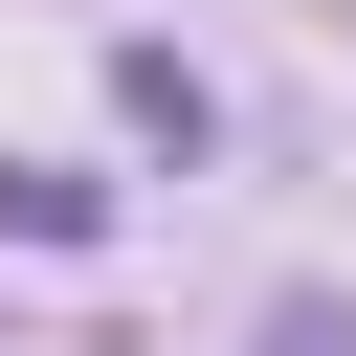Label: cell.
<instances>
[{
	"label": "cell",
	"mask_w": 356,
	"mask_h": 356,
	"mask_svg": "<svg viewBox=\"0 0 356 356\" xmlns=\"http://www.w3.org/2000/svg\"><path fill=\"white\" fill-rule=\"evenodd\" d=\"M111 111H134V156H200V134H222V89H200L178 44H111Z\"/></svg>",
	"instance_id": "cell-1"
},
{
	"label": "cell",
	"mask_w": 356,
	"mask_h": 356,
	"mask_svg": "<svg viewBox=\"0 0 356 356\" xmlns=\"http://www.w3.org/2000/svg\"><path fill=\"white\" fill-rule=\"evenodd\" d=\"M0 245H111V178H67V156H0Z\"/></svg>",
	"instance_id": "cell-2"
},
{
	"label": "cell",
	"mask_w": 356,
	"mask_h": 356,
	"mask_svg": "<svg viewBox=\"0 0 356 356\" xmlns=\"http://www.w3.org/2000/svg\"><path fill=\"white\" fill-rule=\"evenodd\" d=\"M267 356H356V312H334V289H289V312H267Z\"/></svg>",
	"instance_id": "cell-3"
}]
</instances>
